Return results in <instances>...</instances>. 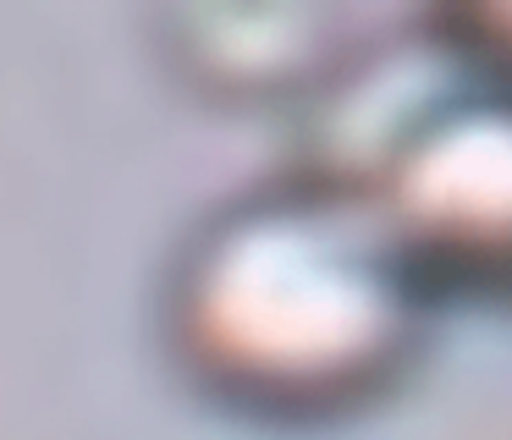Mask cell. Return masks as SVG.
Segmentation results:
<instances>
[{
	"label": "cell",
	"instance_id": "obj_1",
	"mask_svg": "<svg viewBox=\"0 0 512 440\" xmlns=\"http://www.w3.org/2000/svg\"><path fill=\"white\" fill-rule=\"evenodd\" d=\"M441 281L369 171L270 176L221 198L166 275V341L254 418H342L419 363Z\"/></svg>",
	"mask_w": 512,
	"mask_h": 440
},
{
	"label": "cell",
	"instance_id": "obj_3",
	"mask_svg": "<svg viewBox=\"0 0 512 440\" xmlns=\"http://www.w3.org/2000/svg\"><path fill=\"white\" fill-rule=\"evenodd\" d=\"M446 28H452L457 50L485 66V77L512 83V0H496V6H457V11H446Z\"/></svg>",
	"mask_w": 512,
	"mask_h": 440
},
{
	"label": "cell",
	"instance_id": "obj_2",
	"mask_svg": "<svg viewBox=\"0 0 512 440\" xmlns=\"http://www.w3.org/2000/svg\"><path fill=\"white\" fill-rule=\"evenodd\" d=\"M369 176L446 286H512V83L424 110Z\"/></svg>",
	"mask_w": 512,
	"mask_h": 440
}]
</instances>
